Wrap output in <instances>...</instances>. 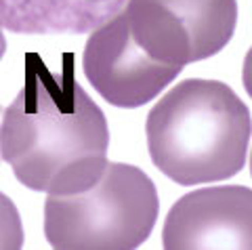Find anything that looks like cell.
Segmentation results:
<instances>
[{"instance_id": "6da1fadb", "label": "cell", "mask_w": 252, "mask_h": 250, "mask_svg": "<svg viewBox=\"0 0 252 250\" xmlns=\"http://www.w3.org/2000/svg\"><path fill=\"white\" fill-rule=\"evenodd\" d=\"M57 74L40 55L26 57V84L0 124V156L21 185L53 196L91 187L107 164L103 112L74 80L72 55Z\"/></svg>"}, {"instance_id": "7a4b0ae2", "label": "cell", "mask_w": 252, "mask_h": 250, "mask_svg": "<svg viewBox=\"0 0 252 250\" xmlns=\"http://www.w3.org/2000/svg\"><path fill=\"white\" fill-rule=\"evenodd\" d=\"M252 118L223 82L185 80L147 118V147L158 168L179 185L223 181L246 162Z\"/></svg>"}, {"instance_id": "3957f363", "label": "cell", "mask_w": 252, "mask_h": 250, "mask_svg": "<svg viewBox=\"0 0 252 250\" xmlns=\"http://www.w3.org/2000/svg\"><path fill=\"white\" fill-rule=\"evenodd\" d=\"M158 208L156 185L143 170L107 162L91 187L49 196L44 236L61 250H132L149 238Z\"/></svg>"}, {"instance_id": "277c9868", "label": "cell", "mask_w": 252, "mask_h": 250, "mask_svg": "<svg viewBox=\"0 0 252 250\" xmlns=\"http://www.w3.org/2000/svg\"><path fill=\"white\" fill-rule=\"evenodd\" d=\"M130 36L149 57L187 65L217 55L238 23L235 0H128Z\"/></svg>"}, {"instance_id": "5b68a950", "label": "cell", "mask_w": 252, "mask_h": 250, "mask_svg": "<svg viewBox=\"0 0 252 250\" xmlns=\"http://www.w3.org/2000/svg\"><path fill=\"white\" fill-rule=\"evenodd\" d=\"M82 67L93 89L107 103L126 109L149 103L183 69L149 57L132 40L124 11L91 32Z\"/></svg>"}, {"instance_id": "8992f818", "label": "cell", "mask_w": 252, "mask_h": 250, "mask_svg": "<svg viewBox=\"0 0 252 250\" xmlns=\"http://www.w3.org/2000/svg\"><path fill=\"white\" fill-rule=\"evenodd\" d=\"M164 248H252V189L206 187L183 196L164 223Z\"/></svg>"}, {"instance_id": "52a82bcc", "label": "cell", "mask_w": 252, "mask_h": 250, "mask_svg": "<svg viewBox=\"0 0 252 250\" xmlns=\"http://www.w3.org/2000/svg\"><path fill=\"white\" fill-rule=\"evenodd\" d=\"M128 0H0V28L15 34H91Z\"/></svg>"}, {"instance_id": "ba28073f", "label": "cell", "mask_w": 252, "mask_h": 250, "mask_svg": "<svg viewBox=\"0 0 252 250\" xmlns=\"http://www.w3.org/2000/svg\"><path fill=\"white\" fill-rule=\"evenodd\" d=\"M23 244V227L15 204L0 191V248L17 250Z\"/></svg>"}, {"instance_id": "9c48e42d", "label": "cell", "mask_w": 252, "mask_h": 250, "mask_svg": "<svg viewBox=\"0 0 252 250\" xmlns=\"http://www.w3.org/2000/svg\"><path fill=\"white\" fill-rule=\"evenodd\" d=\"M242 78H244V87H246L248 95L252 97V49L248 51L246 59H244V69H242Z\"/></svg>"}, {"instance_id": "30bf717a", "label": "cell", "mask_w": 252, "mask_h": 250, "mask_svg": "<svg viewBox=\"0 0 252 250\" xmlns=\"http://www.w3.org/2000/svg\"><path fill=\"white\" fill-rule=\"evenodd\" d=\"M4 49H6V40H4L2 30H0V59H2V55H4Z\"/></svg>"}, {"instance_id": "8fae6325", "label": "cell", "mask_w": 252, "mask_h": 250, "mask_svg": "<svg viewBox=\"0 0 252 250\" xmlns=\"http://www.w3.org/2000/svg\"><path fill=\"white\" fill-rule=\"evenodd\" d=\"M250 170H252V156H250Z\"/></svg>"}]
</instances>
